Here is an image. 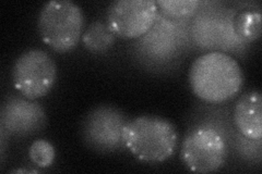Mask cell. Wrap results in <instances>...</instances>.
<instances>
[{"mask_svg":"<svg viewBox=\"0 0 262 174\" xmlns=\"http://www.w3.org/2000/svg\"><path fill=\"white\" fill-rule=\"evenodd\" d=\"M82 40L88 51L91 53H105L113 46L115 34L107 23L101 21L90 24L82 35Z\"/></svg>","mask_w":262,"mask_h":174,"instance_id":"30bf717a","label":"cell"},{"mask_svg":"<svg viewBox=\"0 0 262 174\" xmlns=\"http://www.w3.org/2000/svg\"><path fill=\"white\" fill-rule=\"evenodd\" d=\"M0 123L2 130L11 136H30L45 128L46 114L33 99L13 96L2 106Z\"/></svg>","mask_w":262,"mask_h":174,"instance_id":"ba28073f","label":"cell"},{"mask_svg":"<svg viewBox=\"0 0 262 174\" xmlns=\"http://www.w3.org/2000/svg\"><path fill=\"white\" fill-rule=\"evenodd\" d=\"M178 133L170 121L158 115H140L128 121L124 130V144L137 159L158 163L174 154Z\"/></svg>","mask_w":262,"mask_h":174,"instance_id":"7a4b0ae2","label":"cell"},{"mask_svg":"<svg viewBox=\"0 0 262 174\" xmlns=\"http://www.w3.org/2000/svg\"><path fill=\"white\" fill-rule=\"evenodd\" d=\"M154 0H116L107 8V23L115 35L136 38L149 31L158 18Z\"/></svg>","mask_w":262,"mask_h":174,"instance_id":"52a82bcc","label":"cell"},{"mask_svg":"<svg viewBox=\"0 0 262 174\" xmlns=\"http://www.w3.org/2000/svg\"><path fill=\"white\" fill-rule=\"evenodd\" d=\"M37 27L47 46L57 53H67L83 35L84 14L71 0H52L40 9Z\"/></svg>","mask_w":262,"mask_h":174,"instance_id":"3957f363","label":"cell"},{"mask_svg":"<svg viewBox=\"0 0 262 174\" xmlns=\"http://www.w3.org/2000/svg\"><path fill=\"white\" fill-rule=\"evenodd\" d=\"M12 173H28V172H32V173H36L37 171H33V170H26V169H18V170H13L11 171Z\"/></svg>","mask_w":262,"mask_h":174,"instance_id":"5bb4252c","label":"cell"},{"mask_svg":"<svg viewBox=\"0 0 262 174\" xmlns=\"http://www.w3.org/2000/svg\"><path fill=\"white\" fill-rule=\"evenodd\" d=\"M125 114L112 106H98L90 111L82 123L85 144L98 153H113L124 144Z\"/></svg>","mask_w":262,"mask_h":174,"instance_id":"8992f818","label":"cell"},{"mask_svg":"<svg viewBox=\"0 0 262 174\" xmlns=\"http://www.w3.org/2000/svg\"><path fill=\"white\" fill-rule=\"evenodd\" d=\"M234 123L241 133L249 139L262 136V97L259 90H251L237 101Z\"/></svg>","mask_w":262,"mask_h":174,"instance_id":"9c48e42d","label":"cell"},{"mask_svg":"<svg viewBox=\"0 0 262 174\" xmlns=\"http://www.w3.org/2000/svg\"><path fill=\"white\" fill-rule=\"evenodd\" d=\"M189 83L195 96L219 104L239 92L244 77L239 63L224 53L213 52L196 58L189 70Z\"/></svg>","mask_w":262,"mask_h":174,"instance_id":"6da1fadb","label":"cell"},{"mask_svg":"<svg viewBox=\"0 0 262 174\" xmlns=\"http://www.w3.org/2000/svg\"><path fill=\"white\" fill-rule=\"evenodd\" d=\"M239 35L248 40H256L261 35V13L256 10L242 12L236 21Z\"/></svg>","mask_w":262,"mask_h":174,"instance_id":"8fae6325","label":"cell"},{"mask_svg":"<svg viewBox=\"0 0 262 174\" xmlns=\"http://www.w3.org/2000/svg\"><path fill=\"white\" fill-rule=\"evenodd\" d=\"M180 157L186 167L192 172H215L225 162L226 145L215 129L198 127L185 137Z\"/></svg>","mask_w":262,"mask_h":174,"instance_id":"5b68a950","label":"cell"},{"mask_svg":"<svg viewBox=\"0 0 262 174\" xmlns=\"http://www.w3.org/2000/svg\"><path fill=\"white\" fill-rule=\"evenodd\" d=\"M29 156L32 162L36 164L39 168H48L51 167L55 160L56 152L54 146L46 139H37L33 142Z\"/></svg>","mask_w":262,"mask_h":174,"instance_id":"7c38bea8","label":"cell"},{"mask_svg":"<svg viewBox=\"0 0 262 174\" xmlns=\"http://www.w3.org/2000/svg\"><path fill=\"white\" fill-rule=\"evenodd\" d=\"M158 7L160 9L170 16L175 18H185L191 15L199 6L196 0H158Z\"/></svg>","mask_w":262,"mask_h":174,"instance_id":"4fadbf2b","label":"cell"},{"mask_svg":"<svg viewBox=\"0 0 262 174\" xmlns=\"http://www.w3.org/2000/svg\"><path fill=\"white\" fill-rule=\"evenodd\" d=\"M57 80V65L42 49L32 48L22 53L14 61L12 81L14 87L29 99L46 96Z\"/></svg>","mask_w":262,"mask_h":174,"instance_id":"277c9868","label":"cell"}]
</instances>
